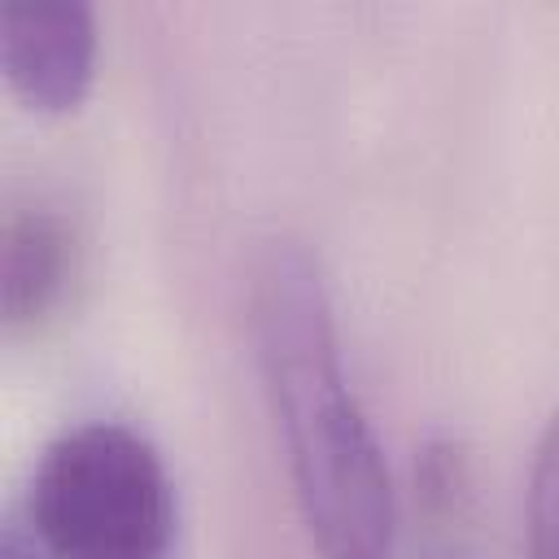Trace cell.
Returning <instances> with one entry per match:
<instances>
[{
  "label": "cell",
  "mask_w": 559,
  "mask_h": 559,
  "mask_svg": "<svg viewBox=\"0 0 559 559\" xmlns=\"http://www.w3.org/2000/svg\"><path fill=\"white\" fill-rule=\"evenodd\" d=\"M419 559H476V550L463 537H454V533H437V537H428Z\"/></svg>",
  "instance_id": "ba28073f"
},
{
  "label": "cell",
  "mask_w": 559,
  "mask_h": 559,
  "mask_svg": "<svg viewBox=\"0 0 559 559\" xmlns=\"http://www.w3.org/2000/svg\"><path fill=\"white\" fill-rule=\"evenodd\" d=\"M96 13L87 0H4L0 66L9 87L44 114L74 109L96 74Z\"/></svg>",
  "instance_id": "3957f363"
},
{
  "label": "cell",
  "mask_w": 559,
  "mask_h": 559,
  "mask_svg": "<svg viewBox=\"0 0 559 559\" xmlns=\"http://www.w3.org/2000/svg\"><path fill=\"white\" fill-rule=\"evenodd\" d=\"M79 266L74 223L48 201H22L0 227V314L9 332L39 328L70 293Z\"/></svg>",
  "instance_id": "277c9868"
},
{
  "label": "cell",
  "mask_w": 559,
  "mask_h": 559,
  "mask_svg": "<svg viewBox=\"0 0 559 559\" xmlns=\"http://www.w3.org/2000/svg\"><path fill=\"white\" fill-rule=\"evenodd\" d=\"M249 336L319 559H389L397 498L349 389L328 275L310 240L271 231L249 258Z\"/></svg>",
  "instance_id": "6da1fadb"
},
{
  "label": "cell",
  "mask_w": 559,
  "mask_h": 559,
  "mask_svg": "<svg viewBox=\"0 0 559 559\" xmlns=\"http://www.w3.org/2000/svg\"><path fill=\"white\" fill-rule=\"evenodd\" d=\"M524 559H559V406L537 432L524 493Z\"/></svg>",
  "instance_id": "5b68a950"
},
{
  "label": "cell",
  "mask_w": 559,
  "mask_h": 559,
  "mask_svg": "<svg viewBox=\"0 0 559 559\" xmlns=\"http://www.w3.org/2000/svg\"><path fill=\"white\" fill-rule=\"evenodd\" d=\"M175 515L157 445L118 419L52 437L26 485V533L48 559H166Z\"/></svg>",
  "instance_id": "7a4b0ae2"
},
{
  "label": "cell",
  "mask_w": 559,
  "mask_h": 559,
  "mask_svg": "<svg viewBox=\"0 0 559 559\" xmlns=\"http://www.w3.org/2000/svg\"><path fill=\"white\" fill-rule=\"evenodd\" d=\"M415 498L432 528H450L463 520L472 502V467L467 450L454 437H428L415 454Z\"/></svg>",
  "instance_id": "8992f818"
},
{
  "label": "cell",
  "mask_w": 559,
  "mask_h": 559,
  "mask_svg": "<svg viewBox=\"0 0 559 559\" xmlns=\"http://www.w3.org/2000/svg\"><path fill=\"white\" fill-rule=\"evenodd\" d=\"M0 559H48L39 546H35V537L26 533V524H4V537H0Z\"/></svg>",
  "instance_id": "52a82bcc"
}]
</instances>
